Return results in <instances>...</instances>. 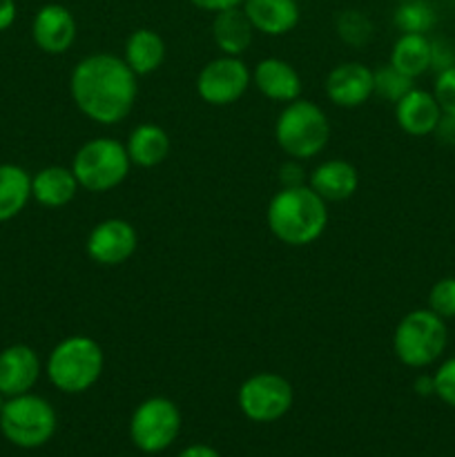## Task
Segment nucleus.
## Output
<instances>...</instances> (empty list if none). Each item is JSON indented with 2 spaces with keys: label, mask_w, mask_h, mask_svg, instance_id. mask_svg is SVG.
Listing matches in <instances>:
<instances>
[{
  "label": "nucleus",
  "mask_w": 455,
  "mask_h": 457,
  "mask_svg": "<svg viewBox=\"0 0 455 457\" xmlns=\"http://www.w3.org/2000/svg\"><path fill=\"white\" fill-rule=\"evenodd\" d=\"M328 114L317 103L299 96L285 103L275 123V141L288 159L310 161L321 154L330 141Z\"/></svg>",
  "instance_id": "4"
},
{
  "label": "nucleus",
  "mask_w": 455,
  "mask_h": 457,
  "mask_svg": "<svg viewBox=\"0 0 455 457\" xmlns=\"http://www.w3.org/2000/svg\"><path fill=\"white\" fill-rule=\"evenodd\" d=\"M391 62L409 79H419L431 70V38L428 34H400L391 49Z\"/></svg>",
  "instance_id": "24"
},
{
  "label": "nucleus",
  "mask_w": 455,
  "mask_h": 457,
  "mask_svg": "<svg viewBox=\"0 0 455 457\" xmlns=\"http://www.w3.org/2000/svg\"><path fill=\"white\" fill-rule=\"evenodd\" d=\"M177 457H221L217 449L208 445H190L181 451Z\"/></svg>",
  "instance_id": "36"
},
{
  "label": "nucleus",
  "mask_w": 455,
  "mask_h": 457,
  "mask_svg": "<svg viewBox=\"0 0 455 457\" xmlns=\"http://www.w3.org/2000/svg\"><path fill=\"white\" fill-rule=\"evenodd\" d=\"M446 344H449L446 320L435 315L431 308L406 312L393 333V353L400 364L409 369L433 366L444 355Z\"/></svg>",
  "instance_id": "5"
},
{
  "label": "nucleus",
  "mask_w": 455,
  "mask_h": 457,
  "mask_svg": "<svg viewBox=\"0 0 455 457\" xmlns=\"http://www.w3.org/2000/svg\"><path fill=\"white\" fill-rule=\"evenodd\" d=\"M58 415L45 397L25 393L7 397L0 413V433L18 449H40L54 437Z\"/></svg>",
  "instance_id": "7"
},
{
  "label": "nucleus",
  "mask_w": 455,
  "mask_h": 457,
  "mask_svg": "<svg viewBox=\"0 0 455 457\" xmlns=\"http://www.w3.org/2000/svg\"><path fill=\"white\" fill-rule=\"evenodd\" d=\"M433 386H435L437 400L455 409V357H449L437 366L433 373Z\"/></svg>",
  "instance_id": "29"
},
{
  "label": "nucleus",
  "mask_w": 455,
  "mask_h": 457,
  "mask_svg": "<svg viewBox=\"0 0 455 457\" xmlns=\"http://www.w3.org/2000/svg\"><path fill=\"white\" fill-rule=\"evenodd\" d=\"M266 223L277 241L303 248L319 239L328 226V204L308 183L279 187L266 210Z\"/></svg>",
  "instance_id": "2"
},
{
  "label": "nucleus",
  "mask_w": 455,
  "mask_h": 457,
  "mask_svg": "<svg viewBox=\"0 0 455 457\" xmlns=\"http://www.w3.org/2000/svg\"><path fill=\"white\" fill-rule=\"evenodd\" d=\"M308 186L326 201V204H339L348 201L360 187V172L355 165L346 159L321 161L312 172L308 174Z\"/></svg>",
  "instance_id": "16"
},
{
  "label": "nucleus",
  "mask_w": 455,
  "mask_h": 457,
  "mask_svg": "<svg viewBox=\"0 0 455 457\" xmlns=\"http://www.w3.org/2000/svg\"><path fill=\"white\" fill-rule=\"evenodd\" d=\"M373 96L388 103H397L401 96H406V94L415 87V80L409 79L406 74H401L400 70H395L391 62L373 70Z\"/></svg>",
  "instance_id": "27"
},
{
  "label": "nucleus",
  "mask_w": 455,
  "mask_h": 457,
  "mask_svg": "<svg viewBox=\"0 0 455 457\" xmlns=\"http://www.w3.org/2000/svg\"><path fill=\"white\" fill-rule=\"evenodd\" d=\"M440 119V105H437L433 92H426V89L413 87L395 103V120L401 132L409 137H428L435 132Z\"/></svg>",
  "instance_id": "18"
},
{
  "label": "nucleus",
  "mask_w": 455,
  "mask_h": 457,
  "mask_svg": "<svg viewBox=\"0 0 455 457\" xmlns=\"http://www.w3.org/2000/svg\"><path fill=\"white\" fill-rule=\"evenodd\" d=\"M252 85V71L241 56H219L205 62L196 76V94L212 107H228L239 101Z\"/></svg>",
  "instance_id": "10"
},
{
  "label": "nucleus",
  "mask_w": 455,
  "mask_h": 457,
  "mask_svg": "<svg viewBox=\"0 0 455 457\" xmlns=\"http://www.w3.org/2000/svg\"><path fill=\"white\" fill-rule=\"evenodd\" d=\"M138 248V232L125 219H105L89 230L85 250L94 263L116 268L134 257Z\"/></svg>",
  "instance_id": "11"
},
{
  "label": "nucleus",
  "mask_w": 455,
  "mask_h": 457,
  "mask_svg": "<svg viewBox=\"0 0 455 457\" xmlns=\"http://www.w3.org/2000/svg\"><path fill=\"white\" fill-rule=\"evenodd\" d=\"M428 308L442 320H455V277H442L428 290Z\"/></svg>",
  "instance_id": "28"
},
{
  "label": "nucleus",
  "mask_w": 455,
  "mask_h": 457,
  "mask_svg": "<svg viewBox=\"0 0 455 457\" xmlns=\"http://www.w3.org/2000/svg\"><path fill=\"white\" fill-rule=\"evenodd\" d=\"M123 61L138 79L154 74L165 61V40L161 38L159 31L150 27L134 29L125 40Z\"/></svg>",
  "instance_id": "22"
},
{
  "label": "nucleus",
  "mask_w": 455,
  "mask_h": 457,
  "mask_svg": "<svg viewBox=\"0 0 455 457\" xmlns=\"http://www.w3.org/2000/svg\"><path fill=\"white\" fill-rule=\"evenodd\" d=\"M181 424V411L170 397H147L129 418V440L141 453H163L178 437Z\"/></svg>",
  "instance_id": "8"
},
{
  "label": "nucleus",
  "mask_w": 455,
  "mask_h": 457,
  "mask_svg": "<svg viewBox=\"0 0 455 457\" xmlns=\"http://www.w3.org/2000/svg\"><path fill=\"white\" fill-rule=\"evenodd\" d=\"M415 393L422 397H431L435 395V386H433V375H419L413 384Z\"/></svg>",
  "instance_id": "37"
},
{
  "label": "nucleus",
  "mask_w": 455,
  "mask_h": 457,
  "mask_svg": "<svg viewBox=\"0 0 455 457\" xmlns=\"http://www.w3.org/2000/svg\"><path fill=\"white\" fill-rule=\"evenodd\" d=\"M79 190L80 186L71 168L62 165H47L31 177V199L43 208H65L76 199Z\"/></svg>",
  "instance_id": "19"
},
{
  "label": "nucleus",
  "mask_w": 455,
  "mask_h": 457,
  "mask_svg": "<svg viewBox=\"0 0 455 457\" xmlns=\"http://www.w3.org/2000/svg\"><path fill=\"white\" fill-rule=\"evenodd\" d=\"M129 161L125 143L112 137H96L85 141L71 159V172L83 190L103 195L119 187L128 179Z\"/></svg>",
  "instance_id": "6"
},
{
  "label": "nucleus",
  "mask_w": 455,
  "mask_h": 457,
  "mask_svg": "<svg viewBox=\"0 0 455 457\" xmlns=\"http://www.w3.org/2000/svg\"><path fill=\"white\" fill-rule=\"evenodd\" d=\"M76 110L98 125L128 119L138 96V76L116 54L98 52L80 58L70 76Z\"/></svg>",
  "instance_id": "1"
},
{
  "label": "nucleus",
  "mask_w": 455,
  "mask_h": 457,
  "mask_svg": "<svg viewBox=\"0 0 455 457\" xmlns=\"http://www.w3.org/2000/svg\"><path fill=\"white\" fill-rule=\"evenodd\" d=\"M241 9L248 16L254 31L263 36H285L302 21L297 0H244Z\"/></svg>",
  "instance_id": "17"
},
{
  "label": "nucleus",
  "mask_w": 455,
  "mask_h": 457,
  "mask_svg": "<svg viewBox=\"0 0 455 457\" xmlns=\"http://www.w3.org/2000/svg\"><path fill=\"white\" fill-rule=\"evenodd\" d=\"M236 404L250 422L272 424L293 409V384L279 373H254L239 386Z\"/></svg>",
  "instance_id": "9"
},
{
  "label": "nucleus",
  "mask_w": 455,
  "mask_h": 457,
  "mask_svg": "<svg viewBox=\"0 0 455 457\" xmlns=\"http://www.w3.org/2000/svg\"><path fill=\"white\" fill-rule=\"evenodd\" d=\"M433 96H435L442 114H455V65L437 71Z\"/></svg>",
  "instance_id": "30"
},
{
  "label": "nucleus",
  "mask_w": 455,
  "mask_h": 457,
  "mask_svg": "<svg viewBox=\"0 0 455 457\" xmlns=\"http://www.w3.org/2000/svg\"><path fill=\"white\" fill-rule=\"evenodd\" d=\"M279 183L281 187H294V186H303V183H308L306 172H303L302 168V161L288 159L285 163H281Z\"/></svg>",
  "instance_id": "32"
},
{
  "label": "nucleus",
  "mask_w": 455,
  "mask_h": 457,
  "mask_svg": "<svg viewBox=\"0 0 455 457\" xmlns=\"http://www.w3.org/2000/svg\"><path fill=\"white\" fill-rule=\"evenodd\" d=\"M31 201V174L16 163H0V223L16 219Z\"/></svg>",
  "instance_id": "23"
},
{
  "label": "nucleus",
  "mask_w": 455,
  "mask_h": 457,
  "mask_svg": "<svg viewBox=\"0 0 455 457\" xmlns=\"http://www.w3.org/2000/svg\"><path fill=\"white\" fill-rule=\"evenodd\" d=\"M105 369L103 346L89 335H70L61 339L45 361L52 386L65 395H80L96 386Z\"/></svg>",
  "instance_id": "3"
},
{
  "label": "nucleus",
  "mask_w": 455,
  "mask_h": 457,
  "mask_svg": "<svg viewBox=\"0 0 455 457\" xmlns=\"http://www.w3.org/2000/svg\"><path fill=\"white\" fill-rule=\"evenodd\" d=\"M393 22L401 34H428L435 27L437 13L428 0H401L393 13Z\"/></svg>",
  "instance_id": "25"
},
{
  "label": "nucleus",
  "mask_w": 455,
  "mask_h": 457,
  "mask_svg": "<svg viewBox=\"0 0 455 457\" xmlns=\"http://www.w3.org/2000/svg\"><path fill=\"white\" fill-rule=\"evenodd\" d=\"M455 65V45L446 38L431 40V70L442 71Z\"/></svg>",
  "instance_id": "31"
},
{
  "label": "nucleus",
  "mask_w": 455,
  "mask_h": 457,
  "mask_svg": "<svg viewBox=\"0 0 455 457\" xmlns=\"http://www.w3.org/2000/svg\"><path fill=\"white\" fill-rule=\"evenodd\" d=\"M129 161L136 168H156L163 163L172 150L170 134L156 123H141L129 132L128 143H125Z\"/></svg>",
  "instance_id": "20"
},
{
  "label": "nucleus",
  "mask_w": 455,
  "mask_h": 457,
  "mask_svg": "<svg viewBox=\"0 0 455 457\" xmlns=\"http://www.w3.org/2000/svg\"><path fill=\"white\" fill-rule=\"evenodd\" d=\"M16 0H0V31H7L16 22Z\"/></svg>",
  "instance_id": "35"
},
{
  "label": "nucleus",
  "mask_w": 455,
  "mask_h": 457,
  "mask_svg": "<svg viewBox=\"0 0 455 457\" xmlns=\"http://www.w3.org/2000/svg\"><path fill=\"white\" fill-rule=\"evenodd\" d=\"M252 85L275 103H293L302 96V76L284 58H263L252 70Z\"/></svg>",
  "instance_id": "15"
},
{
  "label": "nucleus",
  "mask_w": 455,
  "mask_h": 457,
  "mask_svg": "<svg viewBox=\"0 0 455 457\" xmlns=\"http://www.w3.org/2000/svg\"><path fill=\"white\" fill-rule=\"evenodd\" d=\"M373 70L360 61H346L328 71L324 83L326 98L342 110H355L373 96Z\"/></svg>",
  "instance_id": "12"
},
{
  "label": "nucleus",
  "mask_w": 455,
  "mask_h": 457,
  "mask_svg": "<svg viewBox=\"0 0 455 457\" xmlns=\"http://www.w3.org/2000/svg\"><path fill=\"white\" fill-rule=\"evenodd\" d=\"M196 9L201 12H210V13H219L226 12V9H235L244 4V0H190Z\"/></svg>",
  "instance_id": "34"
},
{
  "label": "nucleus",
  "mask_w": 455,
  "mask_h": 457,
  "mask_svg": "<svg viewBox=\"0 0 455 457\" xmlns=\"http://www.w3.org/2000/svg\"><path fill=\"white\" fill-rule=\"evenodd\" d=\"M38 353L27 344H12L0 351V393L4 397H16L31 393L40 378Z\"/></svg>",
  "instance_id": "14"
},
{
  "label": "nucleus",
  "mask_w": 455,
  "mask_h": 457,
  "mask_svg": "<svg viewBox=\"0 0 455 457\" xmlns=\"http://www.w3.org/2000/svg\"><path fill=\"white\" fill-rule=\"evenodd\" d=\"M4 402H7V397H4L3 393H0V413H3V406H4Z\"/></svg>",
  "instance_id": "38"
},
{
  "label": "nucleus",
  "mask_w": 455,
  "mask_h": 457,
  "mask_svg": "<svg viewBox=\"0 0 455 457\" xmlns=\"http://www.w3.org/2000/svg\"><path fill=\"white\" fill-rule=\"evenodd\" d=\"M433 137H435L440 143H444V145L455 147V114H442Z\"/></svg>",
  "instance_id": "33"
},
{
  "label": "nucleus",
  "mask_w": 455,
  "mask_h": 457,
  "mask_svg": "<svg viewBox=\"0 0 455 457\" xmlns=\"http://www.w3.org/2000/svg\"><path fill=\"white\" fill-rule=\"evenodd\" d=\"M79 25L76 18L65 4L47 3L36 12L31 21V38L40 52L49 56H61L74 45Z\"/></svg>",
  "instance_id": "13"
},
{
  "label": "nucleus",
  "mask_w": 455,
  "mask_h": 457,
  "mask_svg": "<svg viewBox=\"0 0 455 457\" xmlns=\"http://www.w3.org/2000/svg\"><path fill=\"white\" fill-rule=\"evenodd\" d=\"M335 31H337L342 43H346L348 47L360 49L373 40L375 27L373 21L360 9H343L335 18Z\"/></svg>",
  "instance_id": "26"
},
{
  "label": "nucleus",
  "mask_w": 455,
  "mask_h": 457,
  "mask_svg": "<svg viewBox=\"0 0 455 457\" xmlns=\"http://www.w3.org/2000/svg\"><path fill=\"white\" fill-rule=\"evenodd\" d=\"M254 27L250 25L248 16L241 7L226 9L214 13L212 21V40L223 56H244L252 45Z\"/></svg>",
  "instance_id": "21"
}]
</instances>
